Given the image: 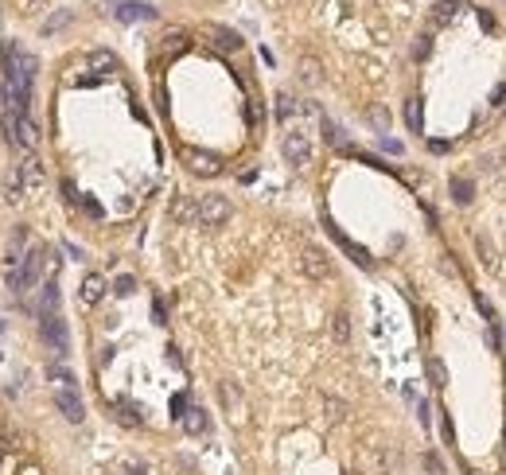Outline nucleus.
Instances as JSON below:
<instances>
[{"mask_svg":"<svg viewBox=\"0 0 506 475\" xmlns=\"http://www.w3.org/2000/svg\"><path fill=\"white\" fill-rule=\"evenodd\" d=\"M230 199H222V195H203L199 199V222L203 226H222V222L230 219Z\"/></svg>","mask_w":506,"mask_h":475,"instance_id":"f03ea898","label":"nucleus"},{"mask_svg":"<svg viewBox=\"0 0 506 475\" xmlns=\"http://www.w3.org/2000/svg\"><path fill=\"white\" fill-rule=\"evenodd\" d=\"M218 393H222V405L230 409V417H241V393L234 390V382H222Z\"/></svg>","mask_w":506,"mask_h":475,"instance_id":"f8f14e48","label":"nucleus"},{"mask_svg":"<svg viewBox=\"0 0 506 475\" xmlns=\"http://www.w3.org/2000/svg\"><path fill=\"white\" fill-rule=\"evenodd\" d=\"M331 331H335V339H339V343H347V339H350V319H347V312H339V316L331 319Z\"/></svg>","mask_w":506,"mask_h":475,"instance_id":"412c9836","label":"nucleus"},{"mask_svg":"<svg viewBox=\"0 0 506 475\" xmlns=\"http://www.w3.org/2000/svg\"><path fill=\"white\" fill-rule=\"evenodd\" d=\"M180 160L195 171V175H218V171H222V160H218L215 152H203V148H183Z\"/></svg>","mask_w":506,"mask_h":475,"instance_id":"7ed1b4c3","label":"nucleus"},{"mask_svg":"<svg viewBox=\"0 0 506 475\" xmlns=\"http://www.w3.org/2000/svg\"><path fill=\"white\" fill-rule=\"evenodd\" d=\"M8 101V55H0V106Z\"/></svg>","mask_w":506,"mask_h":475,"instance_id":"393cba45","label":"nucleus"},{"mask_svg":"<svg viewBox=\"0 0 506 475\" xmlns=\"http://www.w3.org/2000/svg\"><path fill=\"white\" fill-rule=\"evenodd\" d=\"M429 51H433V36H421V39H417V47H413V55H417V59H424Z\"/></svg>","mask_w":506,"mask_h":475,"instance_id":"c85d7f7f","label":"nucleus"},{"mask_svg":"<svg viewBox=\"0 0 506 475\" xmlns=\"http://www.w3.org/2000/svg\"><path fill=\"white\" fill-rule=\"evenodd\" d=\"M327 417H331V421H343V402H335V398H327Z\"/></svg>","mask_w":506,"mask_h":475,"instance_id":"c756f323","label":"nucleus"},{"mask_svg":"<svg viewBox=\"0 0 506 475\" xmlns=\"http://www.w3.org/2000/svg\"><path fill=\"white\" fill-rule=\"evenodd\" d=\"M133 289H136V280H133V277H117V293H121V296H129Z\"/></svg>","mask_w":506,"mask_h":475,"instance_id":"7c9ffc66","label":"nucleus"},{"mask_svg":"<svg viewBox=\"0 0 506 475\" xmlns=\"http://www.w3.org/2000/svg\"><path fill=\"white\" fill-rule=\"evenodd\" d=\"M324 136H327V145H339V148H343V129H339V125L324 121Z\"/></svg>","mask_w":506,"mask_h":475,"instance_id":"bb28decb","label":"nucleus"},{"mask_svg":"<svg viewBox=\"0 0 506 475\" xmlns=\"http://www.w3.org/2000/svg\"><path fill=\"white\" fill-rule=\"evenodd\" d=\"M82 207H86V215H94V219H97V215H101V207H97L94 199H82Z\"/></svg>","mask_w":506,"mask_h":475,"instance_id":"72a5a7b5","label":"nucleus"},{"mask_svg":"<svg viewBox=\"0 0 506 475\" xmlns=\"http://www.w3.org/2000/svg\"><path fill=\"white\" fill-rule=\"evenodd\" d=\"M51 382L59 386V390H74V378L62 370V366H51Z\"/></svg>","mask_w":506,"mask_h":475,"instance_id":"5701e85b","label":"nucleus"},{"mask_svg":"<svg viewBox=\"0 0 506 475\" xmlns=\"http://www.w3.org/2000/svg\"><path fill=\"white\" fill-rule=\"evenodd\" d=\"M113 66H117V55H113V51H90V71L109 74Z\"/></svg>","mask_w":506,"mask_h":475,"instance_id":"ddd939ff","label":"nucleus"},{"mask_svg":"<svg viewBox=\"0 0 506 475\" xmlns=\"http://www.w3.org/2000/svg\"><path fill=\"white\" fill-rule=\"evenodd\" d=\"M171 215H176L180 222L199 219V203H191V199H176V203H171Z\"/></svg>","mask_w":506,"mask_h":475,"instance_id":"dca6fc26","label":"nucleus"},{"mask_svg":"<svg viewBox=\"0 0 506 475\" xmlns=\"http://www.w3.org/2000/svg\"><path fill=\"white\" fill-rule=\"evenodd\" d=\"M55 405H59V413L67 417V421H74V425L86 417V405H82V398H78L74 390H59V393H55Z\"/></svg>","mask_w":506,"mask_h":475,"instance_id":"423d86ee","label":"nucleus"},{"mask_svg":"<svg viewBox=\"0 0 506 475\" xmlns=\"http://www.w3.org/2000/svg\"><path fill=\"white\" fill-rule=\"evenodd\" d=\"M164 47H168V55H180V51L187 47V36H180V32H176V36H168V43H164Z\"/></svg>","mask_w":506,"mask_h":475,"instance_id":"cd10ccee","label":"nucleus"},{"mask_svg":"<svg viewBox=\"0 0 506 475\" xmlns=\"http://www.w3.org/2000/svg\"><path fill=\"white\" fill-rule=\"evenodd\" d=\"M78 296H82V304H97V300L106 296V277H101V273H90V277L82 280Z\"/></svg>","mask_w":506,"mask_h":475,"instance_id":"1a4fd4ad","label":"nucleus"},{"mask_svg":"<svg viewBox=\"0 0 506 475\" xmlns=\"http://www.w3.org/2000/svg\"><path fill=\"white\" fill-rule=\"evenodd\" d=\"M429 378H433L436 390H444V386H448V370H444V363H440V358H429Z\"/></svg>","mask_w":506,"mask_h":475,"instance_id":"aec40b11","label":"nucleus"},{"mask_svg":"<svg viewBox=\"0 0 506 475\" xmlns=\"http://www.w3.org/2000/svg\"><path fill=\"white\" fill-rule=\"evenodd\" d=\"M0 328H4V324H0Z\"/></svg>","mask_w":506,"mask_h":475,"instance_id":"e433bc0d","label":"nucleus"},{"mask_svg":"<svg viewBox=\"0 0 506 475\" xmlns=\"http://www.w3.org/2000/svg\"><path fill=\"white\" fill-rule=\"evenodd\" d=\"M424 463H429V472L433 475H440V460H436V456H424Z\"/></svg>","mask_w":506,"mask_h":475,"instance_id":"f704fd0d","label":"nucleus"},{"mask_svg":"<svg viewBox=\"0 0 506 475\" xmlns=\"http://www.w3.org/2000/svg\"><path fill=\"white\" fill-rule=\"evenodd\" d=\"M67 20H71V12H59L55 20H47V27H43V32H55V27H62Z\"/></svg>","mask_w":506,"mask_h":475,"instance_id":"473e14b6","label":"nucleus"},{"mask_svg":"<svg viewBox=\"0 0 506 475\" xmlns=\"http://www.w3.org/2000/svg\"><path fill=\"white\" fill-rule=\"evenodd\" d=\"M292 113H296V101H292L289 94H280V98H277V117H280V121H289Z\"/></svg>","mask_w":506,"mask_h":475,"instance_id":"b1692460","label":"nucleus"},{"mask_svg":"<svg viewBox=\"0 0 506 475\" xmlns=\"http://www.w3.org/2000/svg\"><path fill=\"white\" fill-rule=\"evenodd\" d=\"M210 36H215V43L222 51H238L241 47V39L234 36V32H226V27H210Z\"/></svg>","mask_w":506,"mask_h":475,"instance_id":"f3484780","label":"nucleus"},{"mask_svg":"<svg viewBox=\"0 0 506 475\" xmlns=\"http://www.w3.org/2000/svg\"><path fill=\"white\" fill-rule=\"evenodd\" d=\"M16 145H24V148L39 145V125L32 121V113H16Z\"/></svg>","mask_w":506,"mask_h":475,"instance_id":"0eeeda50","label":"nucleus"},{"mask_svg":"<svg viewBox=\"0 0 506 475\" xmlns=\"http://www.w3.org/2000/svg\"><path fill=\"white\" fill-rule=\"evenodd\" d=\"M475 245H479V254H483V265H491V261H494V249H491L487 242H483V238H479Z\"/></svg>","mask_w":506,"mask_h":475,"instance_id":"2f4dec72","label":"nucleus"},{"mask_svg":"<svg viewBox=\"0 0 506 475\" xmlns=\"http://www.w3.org/2000/svg\"><path fill=\"white\" fill-rule=\"evenodd\" d=\"M20 191H24V171L16 168L12 175H8V199H20Z\"/></svg>","mask_w":506,"mask_h":475,"instance_id":"a878e982","label":"nucleus"},{"mask_svg":"<svg viewBox=\"0 0 506 475\" xmlns=\"http://www.w3.org/2000/svg\"><path fill=\"white\" fill-rule=\"evenodd\" d=\"M20 171H24V183H27V187H39V183H43V175H39V168H36V160H32V156L24 160V168H20Z\"/></svg>","mask_w":506,"mask_h":475,"instance_id":"4be33fe9","label":"nucleus"},{"mask_svg":"<svg viewBox=\"0 0 506 475\" xmlns=\"http://www.w3.org/2000/svg\"><path fill=\"white\" fill-rule=\"evenodd\" d=\"M180 421H183V428H187L191 437H199V433H206V413L199 409V405H191V409H187V413H183Z\"/></svg>","mask_w":506,"mask_h":475,"instance_id":"9b49d317","label":"nucleus"},{"mask_svg":"<svg viewBox=\"0 0 506 475\" xmlns=\"http://www.w3.org/2000/svg\"><path fill=\"white\" fill-rule=\"evenodd\" d=\"M300 269H304V277H312V280H327V277H331V261H327L324 249H304V254H300Z\"/></svg>","mask_w":506,"mask_h":475,"instance_id":"39448f33","label":"nucleus"},{"mask_svg":"<svg viewBox=\"0 0 506 475\" xmlns=\"http://www.w3.org/2000/svg\"><path fill=\"white\" fill-rule=\"evenodd\" d=\"M39 331H43V343H47L51 351L62 358V354H67V347H71V339H67V319H62L59 312H43Z\"/></svg>","mask_w":506,"mask_h":475,"instance_id":"f257e3e1","label":"nucleus"},{"mask_svg":"<svg viewBox=\"0 0 506 475\" xmlns=\"http://www.w3.org/2000/svg\"><path fill=\"white\" fill-rule=\"evenodd\" d=\"M300 78H304L308 86H315V82H320V59L304 55V59H300Z\"/></svg>","mask_w":506,"mask_h":475,"instance_id":"a211bd4d","label":"nucleus"},{"mask_svg":"<svg viewBox=\"0 0 506 475\" xmlns=\"http://www.w3.org/2000/svg\"><path fill=\"white\" fill-rule=\"evenodd\" d=\"M327 230H331V238H335V242L343 245V249H347V254L354 257V261H359L362 269H370V265H374V257L366 254V249H362V245H354V242H350L347 234H339V226H335V222H327Z\"/></svg>","mask_w":506,"mask_h":475,"instance_id":"6e6552de","label":"nucleus"},{"mask_svg":"<svg viewBox=\"0 0 506 475\" xmlns=\"http://www.w3.org/2000/svg\"><path fill=\"white\" fill-rule=\"evenodd\" d=\"M459 4H463V0H440V4H436V12H433V24H436V27L448 24V20L459 12Z\"/></svg>","mask_w":506,"mask_h":475,"instance_id":"4468645a","label":"nucleus"},{"mask_svg":"<svg viewBox=\"0 0 506 475\" xmlns=\"http://www.w3.org/2000/svg\"><path fill=\"white\" fill-rule=\"evenodd\" d=\"M471 191H475V187H471V180H463V175H456V180H452V199H456L459 207H463V203H471Z\"/></svg>","mask_w":506,"mask_h":475,"instance_id":"2eb2a0df","label":"nucleus"},{"mask_svg":"<svg viewBox=\"0 0 506 475\" xmlns=\"http://www.w3.org/2000/svg\"><path fill=\"white\" fill-rule=\"evenodd\" d=\"M24 475H39V467H24Z\"/></svg>","mask_w":506,"mask_h":475,"instance_id":"c9c22d12","label":"nucleus"},{"mask_svg":"<svg viewBox=\"0 0 506 475\" xmlns=\"http://www.w3.org/2000/svg\"><path fill=\"white\" fill-rule=\"evenodd\" d=\"M405 125H409L413 133H421V129H424V125H421V101H417V98L405 101Z\"/></svg>","mask_w":506,"mask_h":475,"instance_id":"6ab92c4d","label":"nucleus"},{"mask_svg":"<svg viewBox=\"0 0 506 475\" xmlns=\"http://www.w3.org/2000/svg\"><path fill=\"white\" fill-rule=\"evenodd\" d=\"M280 152H285V160H289V164H296V168H304V164L312 160V145H308V136H304V133H285Z\"/></svg>","mask_w":506,"mask_h":475,"instance_id":"20e7f679","label":"nucleus"},{"mask_svg":"<svg viewBox=\"0 0 506 475\" xmlns=\"http://www.w3.org/2000/svg\"><path fill=\"white\" fill-rule=\"evenodd\" d=\"M113 16H117V20H125V24H129V20H152V8H148V4H117V8H113Z\"/></svg>","mask_w":506,"mask_h":475,"instance_id":"9d476101","label":"nucleus"}]
</instances>
